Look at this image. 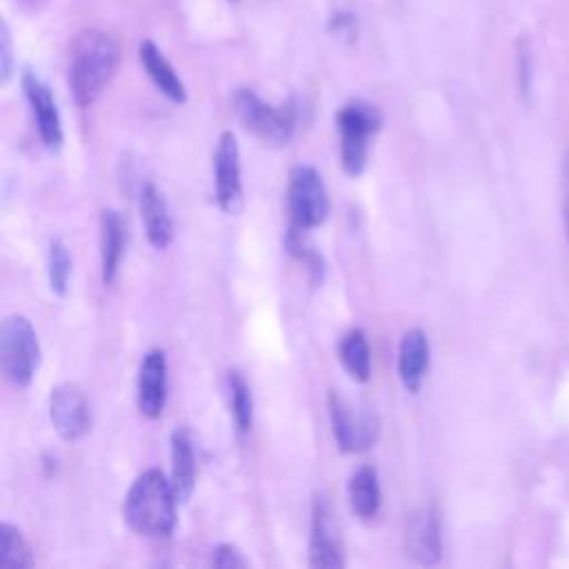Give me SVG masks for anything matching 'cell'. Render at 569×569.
I'll list each match as a JSON object with an SVG mask.
<instances>
[{"label":"cell","mask_w":569,"mask_h":569,"mask_svg":"<svg viewBox=\"0 0 569 569\" xmlns=\"http://www.w3.org/2000/svg\"><path fill=\"white\" fill-rule=\"evenodd\" d=\"M120 64L118 40L96 27L80 29L69 47V89L73 102L84 109L109 87Z\"/></svg>","instance_id":"1"},{"label":"cell","mask_w":569,"mask_h":569,"mask_svg":"<svg viewBox=\"0 0 569 569\" xmlns=\"http://www.w3.org/2000/svg\"><path fill=\"white\" fill-rule=\"evenodd\" d=\"M178 505L171 480L160 469H147L131 482L122 516L131 531L147 538H167L173 533Z\"/></svg>","instance_id":"2"},{"label":"cell","mask_w":569,"mask_h":569,"mask_svg":"<svg viewBox=\"0 0 569 569\" xmlns=\"http://www.w3.org/2000/svg\"><path fill=\"white\" fill-rule=\"evenodd\" d=\"M382 113L367 100H349L336 113L340 131V162L345 173L360 176L369 158V138L380 129Z\"/></svg>","instance_id":"3"},{"label":"cell","mask_w":569,"mask_h":569,"mask_svg":"<svg viewBox=\"0 0 569 569\" xmlns=\"http://www.w3.org/2000/svg\"><path fill=\"white\" fill-rule=\"evenodd\" d=\"M40 362V342L29 318L11 313L0 327V367L4 378L24 389L31 385Z\"/></svg>","instance_id":"4"},{"label":"cell","mask_w":569,"mask_h":569,"mask_svg":"<svg viewBox=\"0 0 569 569\" xmlns=\"http://www.w3.org/2000/svg\"><path fill=\"white\" fill-rule=\"evenodd\" d=\"M233 107L244 124L253 136L269 144H287L296 131L298 122V107L293 100L273 107L264 102L256 91L240 89L233 96Z\"/></svg>","instance_id":"5"},{"label":"cell","mask_w":569,"mask_h":569,"mask_svg":"<svg viewBox=\"0 0 569 569\" xmlns=\"http://www.w3.org/2000/svg\"><path fill=\"white\" fill-rule=\"evenodd\" d=\"M287 207L291 224L300 229H316L329 216V196L322 176L311 164H296L289 171Z\"/></svg>","instance_id":"6"},{"label":"cell","mask_w":569,"mask_h":569,"mask_svg":"<svg viewBox=\"0 0 569 569\" xmlns=\"http://www.w3.org/2000/svg\"><path fill=\"white\" fill-rule=\"evenodd\" d=\"M329 418L338 449L345 453H362L378 440V418L369 409L356 407L336 391L329 393Z\"/></svg>","instance_id":"7"},{"label":"cell","mask_w":569,"mask_h":569,"mask_svg":"<svg viewBox=\"0 0 569 569\" xmlns=\"http://www.w3.org/2000/svg\"><path fill=\"white\" fill-rule=\"evenodd\" d=\"M49 418L62 440H80L91 427V411L82 389L73 382H62L51 389Z\"/></svg>","instance_id":"8"},{"label":"cell","mask_w":569,"mask_h":569,"mask_svg":"<svg viewBox=\"0 0 569 569\" xmlns=\"http://www.w3.org/2000/svg\"><path fill=\"white\" fill-rule=\"evenodd\" d=\"M213 182L216 202L224 213H236L242 207L240 180V149L231 131H222L213 151Z\"/></svg>","instance_id":"9"},{"label":"cell","mask_w":569,"mask_h":569,"mask_svg":"<svg viewBox=\"0 0 569 569\" xmlns=\"http://www.w3.org/2000/svg\"><path fill=\"white\" fill-rule=\"evenodd\" d=\"M20 82H22V91H24V98H27L29 109L33 113L36 129H38V136H40L42 144L51 151L60 149L62 138H64L62 136V120H60V111H58V104L53 100L51 89L31 69L22 71Z\"/></svg>","instance_id":"10"},{"label":"cell","mask_w":569,"mask_h":569,"mask_svg":"<svg viewBox=\"0 0 569 569\" xmlns=\"http://www.w3.org/2000/svg\"><path fill=\"white\" fill-rule=\"evenodd\" d=\"M136 402L144 418L158 420L167 405V356L162 349H149L142 356L136 385Z\"/></svg>","instance_id":"11"},{"label":"cell","mask_w":569,"mask_h":569,"mask_svg":"<svg viewBox=\"0 0 569 569\" xmlns=\"http://www.w3.org/2000/svg\"><path fill=\"white\" fill-rule=\"evenodd\" d=\"M405 549L418 565H436L442 556L440 518L433 507H422L411 513L405 529Z\"/></svg>","instance_id":"12"},{"label":"cell","mask_w":569,"mask_h":569,"mask_svg":"<svg viewBox=\"0 0 569 569\" xmlns=\"http://www.w3.org/2000/svg\"><path fill=\"white\" fill-rule=\"evenodd\" d=\"M309 565L316 569H340L345 567L342 549L331 527L327 500L316 498L313 518H311V536H309Z\"/></svg>","instance_id":"13"},{"label":"cell","mask_w":569,"mask_h":569,"mask_svg":"<svg viewBox=\"0 0 569 569\" xmlns=\"http://www.w3.org/2000/svg\"><path fill=\"white\" fill-rule=\"evenodd\" d=\"M429 369V340L425 331L409 329L398 345V376L409 393H418Z\"/></svg>","instance_id":"14"},{"label":"cell","mask_w":569,"mask_h":569,"mask_svg":"<svg viewBox=\"0 0 569 569\" xmlns=\"http://www.w3.org/2000/svg\"><path fill=\"white\" fill-rule=\"evenodd\" d=\"M140 218L151 247L167 249L173 240V222L160 189L153 182H144L140 189Z\"/></svg>","instance_id":"15"},{"label":"cell","mask_w":569,"mask_h":569,"mask_svg":"<svg viewBox=\"0 0 569 569\" xmlns=\"http://www.w3.org/2000/svg\"><path fill=\"white\" fill-rule=\"evenodd\" d=\"M124 222L116 209H104L100 213V276L109 287L118 278L122 251H124Z\"/></svg>","instance_id":"16"},{"label":"cell","mask_w":569,"mask_h":569,"mask_svg":"<svg viewBox=\"0 0 569 569\" xmlns=\"http://www.w3.org/2000/svg\"><path fill=\"white\" fill-rule=\"evenodd\" d=\"M138 58L151 82L176 104H182L187 100V89L171 67V62L164 58V53L158 49L153 40H142L138 44Z\"/></svg>","instance_id":"17"},{"label":"cell","mask_w":569,"mask_h":569,"mask_svg":"<svg viewBox=\"0 0 569 569\" xmlns=\"http://www.w3.org/2000/svg\"><path fill=\"white\" fill-rule=\"evenodd\" d=\"M171 485L178 502H187L196 487V456L193 442L187 429L171 433Z\"/></svg>","instance_id":"18"},{"label":"cell","mask_w":569,"mask_h":569,"mask_svg":"<svg viewBox=\"0 0 569 569\" xmlns=\"http://www.w3.org/2000/svg\"><path fill=\"white\" fill-rule=\"evenodd\" d=\"M349 505H351V511L360 520H371L378 516L380 505H382V491H380V480H378L376 467L362 465L351 473Z\"/></svg>","instance_id":"19"},{"label":"cell","mask_w":569,"mask_h":569,"mask_svg":"<svg viewBox=\"0 0 569 569\" xmlns=\"http://www.w3.org/2000/svg\"><path fill=\"white\" fill-rule=\"evenodd\" d=\"M338 358L345 371L356 382H367L371 378V347L365 331L360 329L347 331L338 345Z\"/></svg>","instance_id":"20"},{"label":"cell","mask_w":569,"mask_h":569,"mask_svg":"<svg viewBox=\"0 0 569 569\" xmlns=\"http://www.w3.org/2000/svg\"><path fill=\"white\" fill-rule=\"evenodd\" d=\"M36 558H33V549L29 545V540L24 538V533L9 525L2 522L0 525V567L2 569H29L33 567Z\"/></svg>","instance_id":"21"},{"label":"cell","mask_w":569,"mask_h":569,"mask_svg":"<svg viewBox=\"0 0 569 569\" xmlns=\"http://www.w3.org/2000/svg\"><path fill=\"white\" fill-rule=\"evenodd\" d=\"M227 389H229V407L233 413V422L240 433H247L253 425V396L244 376L238 369L229 371Z\"/></svg>","instance_id":"22"},{"label":"cell","mask_w":569,"mask_h":569,"mask_svg":"<svg viewBox=\"0 0 569 569\" xmlns=\"http://www.w3.org/2000/svg\"><path fill=\"white\" fill-rule=\"evenodd\" d=\"M284 247H287V251H289L296 260H300V262L309 269L313 282H322V278H325V260H322V256L313 249V244L309 242L307 229H300V227H296V224H289L287 236H284Z\"/></svg>","instance_id":"23"},{"label":"cell","mask_w":569,"mask_h":569,"mask_svg":"<svg viewBox=\"0 0 569 569\" xmlns=\"http://www.w3.org/2000/svg\"><path fill=\"white\" fill-rule=\"evenodd\" d=\"M47 276H49V287L56 296L64 298L69 289V278H71V253L64 240L53 238L49 242L47 251Z\"/></svg>","instance_id":"24"},{"label":"cell","mask_w":569,"mask_h":569,"mask_svg":"<svg viewBox=\"0 0 569 569\" xmlns=\"http://www.w3.org/2000/svg\"><path fill=\"white\" fill-rule=\"evenodd\" d=\"M329 31L338 40L351 44L358 38V18L351 11H333L329 20Z\"/></svg>","instance_id":"25"},{"label":"cell","mask_w":569,"mask_h":569,"mask_svg":"<svg viewBox=\"0 0 569 569\" xmlns=\"http://www.w3.org/2000/svg\"><path fill=\"white\" fill-rule=\"evenodd\" d=\"M211 562H213V567H218V569L249 567V560L242 556V551H240L236 545H229V542H222V545H218V547L213 549Z\"/></svg>","instance_id":"26"},{"label":"cell","mask_w":569,"mask_h":569,"mask_svg":"<svg viewBox=\"0 0 569 569\" xmlns=\"http://www.w3.org/2000/svg\"><path fill=\"white\" fill-rule=\"evenodd\" d=\"M13 73V47H11V36L7 24H0V78L2 82H9Z\"/></svg>","instance_id":"27"},{"label":"cell","mask_w":569,"mask_h":569,"mask_svg":"<svg viewBox=\"0 0 569 569\" xmlns=\"http://www.w3.org/2000/svg\"><path fill=\"white\" fill-rule=\"evenodd\" d=\"M529 78H531V73H529V53H527V49H522L520 51V84H522V91L529 89Z\"/></svg>","instance_id":"28"},{"label":"cell","mask_w":569,"mask_h":569,"mask_svg":"<svg viewBox=\"0 0 569 569\" xmlns=\"http://www.w3.org/2000/svg\"><path fill=\"white\" fill-rule=\"evenodd\" d=\"M16 4L27 13H38L47 4V0H16Z\"/></svg>","instance_id":"29"},{"label":"cell","mask_w":569,"mask_h":569,"mask_svg":"<svg viewBox=\"0 0 569 569\" xmlns=\"http://www.w3.org/2000/svg\"><path fill=\"white\" fill-rule=\"evenodd\" d=\"M562 218H565V229H567V240H569V193H567L565 204H562Z\"/></svg>","instance_id":"30"},{"label":"cell","mask_w":569,"mask_h":569,"mask_svg":"<svg viewBox=\"0 0 569 569\" xmlns=\"http://www.w3.org/2000/svg\"><path fill=\"white\" fill-rule=\"evenodd\" d=\"M565 167H567V176H569V156H567V162H565Z\"/></svg>","instance_id":"31"}]
</instances>
